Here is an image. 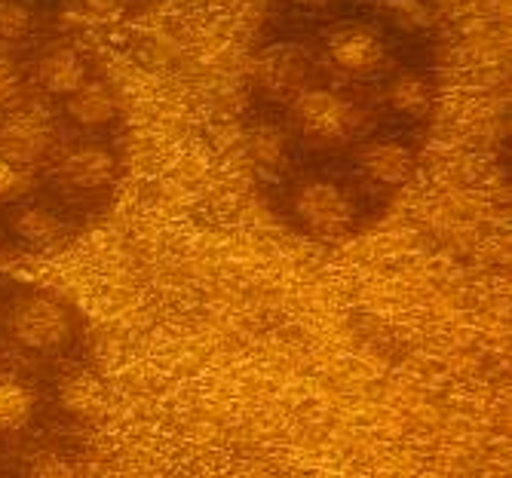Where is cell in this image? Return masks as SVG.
<instances>
[{"mask_svg":"<svg viewBox=\"0 0 512 478\" xmlns=\"http://www.w3.org/2000/svg\"><path fill=\"white\" fill-rule=\"evenodd\" d=\"M13 334L28 350H59L71 338V322L56 301L28 298L13 313Z\"/></svg>","mask_w":512,"mask_h":478,"instance_id":"1","label":"cell"},{"mask_svg":"<svg viewBox=\"0 0 512 478\" xmlns=\"http://www.w3.org/2000/svg\"><path fill=\"white\" fill-rule=\"evenodd\" d=\"M295 209H298V218L319 236H344L353 224L350 200L344 197L341 187L329 181H316L304 187Z\"/></svg>","mask_w":512,"mask_h":478,"instance_id":"2","label":"cell"},{"mask_svg":"<svg viewBox=\"0 0 512 478\" xmlns=\"http://www.w3.org/2000/svg\"><path fill=\"white\" fill-rule=\"evenodd\" d=\"M295 117L313 138H341L353 129V108L329 89L301 92L295 102Z\"/></svg>","mask_w":512,"mask_h":478,"instance_id":"3","label":"cell"},{"mask_svg":"<svg viewBox=\"0 0 512 478\" xmlns=\"http://www.w3.org/2000/svg\"><path fill=\"white\" fill-rule=\"evenodd\" d=\"M329 53L344 71L365 74V71H375L384 62V43L378 40L375 31L359 28V25H347V28H338L332 34Z\"/></svg>","mask_w":512,"mask_h":478,"instance_id":"4","label":"cell"},{"mask_svg":"<svg viewBox=\"0 0 512 478\" xmlns=\"http://www.w3.org/2000/svg\"><path fill=\"white\" fill-rule=\"evenodd\" d=\"M307 77V59L295 43H276L258 62V80L267 92H292Z\"/></svg>","mask_w":512,"mask_h":478,"instance_id":"5","label":"cell"},{"mask_svg":"<svg viewBox=\"0 0 512 478\" xmlns=\"http://www.w3.org/2000/svg\"><path fill=\"white\" fill-rule=\"evenodd\" d=\"M50 148V129L31 117H13L0 129V157L10 163H34Z\"/></svg>","mask_w":512,"mask_h":478,"instance_id":"6","label":"cell"},{"mask_svg":"<svg viewBox=\"0 0 512 478\" xmlns=\"http://www.w3.org/2000/svg\"><path fill=\"white\" fill-rule=\"evenodd\" d=\"M362 169L375 178V181H384V184H402L411 169H414V160L408 154V148L396 145V141H381V145H371L365 148L362 154Z\"/></svg>","mask_w":512,"mask_h":478,"instance_id":"7","label":"cell"},{"mask_svg":"<svg viewBox=\"0 0 512 478\" xmlns=\"http://www.w3.org/2000/svg\"><path fill=\"white\" fill-rule=\"evenodd\" d=\"M62 172L74 187L92 190V187H102L114 178V157L102 148H83L65 160Z\"/></svg>","mask_w":512,"mask_h":478,"instance_id":"8","label":"cell"},{"mask_svg":"<svg viewBox=\"0 0 512 478\" xmlns=\"http://www.w3.org/2000/svg\"><path fill=\"white\" fill-rule=\"evenodd\" d=\"M68 114L83 123V126H102L108 120H114L117 114V102H114V95L99 86V83H83L77 92H71V99H68Z\"/></svg>","mask_w":512,"mask_h":478,"instance_id":"9","label":"cell"},{"mask_svg":"<svg viewBox=\"0 0 512 478\" xmlns=\"http://www.w3.org/2000/svg\"><path fill=\"white\" fill-rule=\"evenodd\" d=\"M83 65L71 50H59L53 56H46L40 65V80L53 95H71L83 86Z\"/></svg>","mask_w":512,"mask_h":478,"instance_id":"10","label":"cell"},{"mask_svg":"<svg viewBox=\"0 0 512 478\" xmlns=\"http://www.w3.org/2000/svg\"><path fill=\"white\" fill-rule=\"evenodd\" d=\"M13 230L25 239L31 246H50V243H59L62 239V221L46 212V209H19L13 218H10Z\"/></svg>","mask_w":512,"mask_h":478,"instance_id":"11","label":"cell"},{"mask_svg":"<svg viewBox=\"0 0 512 478\" xmlns=\"http://www.w3.org/2000/svg\"><path fill=\"white\" fill-rule=\"evenodd\" d=\"M31 411H34L31 393L19 384H10V380H0V433L22 429Z\"/></svg>","mask_w":512,"mask_h":478,"instance_id":"12","label":"cell"},{"mask_svg":"<svg viewBox=\"0 0 512 478\" xmlns=\"http://www.w3.org/2000/svg\"><path fill=\"white\" fill-rule=\"evenodd\" d=\"M390 105L399 111V114H408V117H417L430 108V89L421 77H411V74H402L393 80L390 86Z\"/></svg>","mask_w":512,"mask_h":478,"instance_id":"13","label":"cell"},{"mask_svg":"<svg viewBox=\"0 0 512 478\" xmlns=\"http://www.w3.org/2000/svg\"><path fill=\"white\" fill-rule=\"evenodd\" d=\"M62 405L77 417L96 414L102 408V387L92 377H77L62 390Z\"/></svg>","mask_w":512,"mask_h":478,"instance_id":"14","label":"cell"},{"mask_svg":"<svg viewBox=\"0 0 512 478\" xmlns=\"http://www.w3.org/2000/svg\"><path fill=\"white\" fill-rule=\"evenodd\" d=\"M381 13L405 31L430 25V10L424 7V0H381Z\"/></svg>","mask_w":512,"mask_h":478,"instance_id":"15","label":"cell"},{"mask_svg":"<svg viewBox=\"0 0 512 478\" xmlns=\"http://www.w3.org/2000/svg\"><path fill=\"white\" fill-rule=\"evenodd\" d=\"M249 148H252V154H255V160L261 166H279V163H283V154H286V141H283V135H279L276 129L261 126V129L252 132Z\"/></svg>","mask_w":512,"mask_h":478,"instance_id":"16","label":"cell"},{"mask_svg":"<svg viewBox=\"0 0 512 478\" xmlns=\"http://www.w3.org/2000/svg\"><path fill=\"white\" fill-rule=\"evenodd\" d=\"M31 31V13L16 0H0V40H22Z\"/></svg>","mask_w":512,"mask_h":478,"instance_id":"17","label":"cell"},{"mask_svg":"<svg viewBox=\"0 0 512 478\" xmlns=\"http://www.w3.org/2000/svg\"><path fill=\"white\" fill-rule=\"evenodd\" d=\"M22 187H25V181H22V172L16 169V163L0 157V197H13Z\"/></svg>","mask_w":512,"mask_h":478,"instance_id":"18","label":"cell"},{"mask_svg":"<svg viewBox=\"0 0 512 478\" xmlns=\"http://www.w3.org/2000/svg\"><path fill=\"white\" fill-rule=\"evenodd\" d=\"M83 7L96 16H111L120 10V0H83Z\"/></svg>","mask_w":512,"mask_h":478,"instance_id":"19","label":"cell"},{"mask_svg":"<svg viewBox=\"0 0 512 478\" xmlns=\"http://www.w3.org/2000/svg\"><path fill=\"white\" fill-rule=\"evenodd\" d=\"M295 4H301V7H313V10H322V7H329L332 0H295Z\"/></svg>","mask_w":512,"mask_h":478,"instance_id":"20","label":"cell"}]
</instances>
